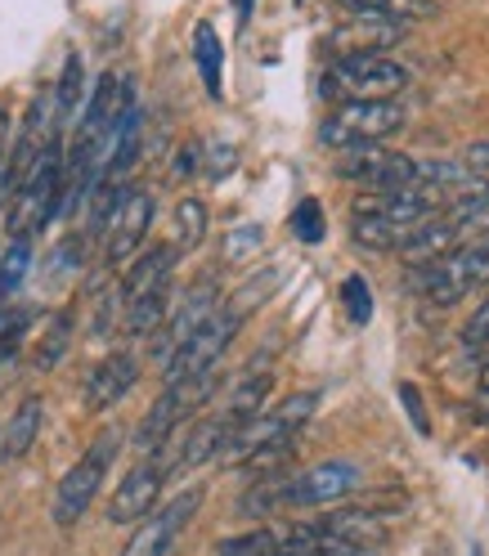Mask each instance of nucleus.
<instances>
[{
    "instance_id": "1",
    "label": "nucleus",
    "mask_w": 489,
    "mask_h": 556,
    "mask_svg": "<svg viewBox=\"0 0 489 556\" xmlns=\"http://www.w3.org/2000/svg\"><path fill=\"white\" fill-rule=\"evenodd\" d=\"M67 202V170H63V153L59 144L37 162V170L18 185V193L10 198V216L5 229L10 238H32L50 225V216Z\"/></svg>"
},
{
    "instance_id": "2",
    "label": "nucleus",
    "mask_w": 489,
    "mask_h": 556,
    "mask_svg": "<svg viewBox=\"0 0 489 556\" xmlns=\"http://www.w3.org/2000/svg\"><path fill=\"white\" fill-rule=\"evenodd\" d=\"M409 122L404 103L396 99H355V103H341V109L324 122L319 139L328 149H364V144H381L391 139L400 126Z\"/></svg>"
},
{
    "instance_id": "3",
    "label": "nucleus",
    "mask_w": 489,
    "mask_h": 556,
    "mask_svg": "<svg viewBox=\"0 0 489 556\" xmlns=\"http://www.w3.org/2000/svg\"><path fill=\"white\" fill-rule=\"evenodd\" d=\"M409 86V67H400L396 59H381V54H346L328 67L324 77V94L328 99H391Z\"/></svg>"
},
{
    "instance_id": "4",
    "label": "nucleus",
    "mask_w": 489,
    "mask_h": 556,
    "mask_svg": "<svg viewBox=\"0 0 489 556\" xmlns=\"http://www.w3.org/2000/svg\"><path fill=\"white\" fill-rule=\"evenodd\" d=\"M117 448H122V435H117V431H103V435L86 448V454L77 458V467L63 476L59 494H54V520H59V526H77V520L86 516V507H90L95 494H99V484L109 480V471H113Z\"/></svg>"
},
{
    "instance_id": "5",
    "label": "nucleus",
    "mask_w": 489,
    "mask_h": 556,
    "mask_svg": "<svg viewBox=\"0 0 489 556\" xmlns=\"http://www.w3.org/2000/svg\"><path fill=\"white\" fill-rule=\"evenodd\" d=\"M198 507H202V490H189L180 498H171L166 507H158L153 516L139 520L130 543L122 547V556H166L171 547H176L180 530L198 516Z\"/></svg>"
},
{
    "instance_id": "6",
    "label": "nucleus",
    "mask_w": 489,
    "mask_h": 556,
    "mask_svg": "<svg viewBox=\"0 0 489 556\" xmlns=\"http://www.w3.org/2000/svg\"><path fill=\"white\" fill-rule=\"evenodd\" d=\"M238 319L234 315H225V309H216V319L206 324V328H198L176 355H171V364H166V387H176V381H189V377H198V372H206V368H216L221 364V355L229 351V341L238 337Z\"/></svg>"
},
{
    "instance_id": "7",
    "label": "nucleus",
    "mask_w": 489,
    "mask_h": 556,
    "mask_svg": "<svg viewBox=\"0 0 489 556\" xmlns=\"http://www.w3.org/2000/svg\"><path fill=\"white\" fill-rule=\"evenodd\" d=\"M364 484V471L355 463H319L301 476H288V507H328L351 498Z\"/></svg>"
},
{
    "instance_id": "8",
    "label": "nucleus",
    "mask_w": 489,
    "mask_h": 556,
    "mask_svg": "<svg viewBox=\"0 0 489 556\" xmlns=\"http://www.w3.org/2000/svg\"><path fill=\"white\" fill-rule=\"evenodd\" d=\"M153 212H158V202L149 189H126V198L117 202V212L109 220V252H103L109 265H122L145 248V238L153 229Z\"/></svg>"
},
{
    "instance_id": "9",
    "label": "nucleus",
    "mask_w": 489,
    "mask_h": 556,
    "mask_svg": "<svg viewBox=\"0 0 489 556\" xmlns=\"http://www.w3.org/2000/svg\"><path fill=\"white\" fill-rule=\"evenodd\" d=\"M216 305H221V296H216V283H198L189 296H185V305H176L171 309V319H166V328L158 332V341H153V355L162 359V368L171 364V355L180 351V345L198 332V328H206L216 319Z\"/></svg>"
},
{
    "instance_id": "10",
    "label": "nucleus",
    "mask_w": 489,
    "mask_h": 556,
    "mask_svg": "<svg viewBox=\"0 0 489 556\" xmlns=\"http://www.w3.org/2000/svg\"><path fill=\"white\" fill-rule=\"evenodd\" d=\"M162 480H166V471H162L153 458L139 463V467H130V471L122 476V484L113 490V503H109V520H113V526H130V520L153 516V503H158V494H162Z\"/></svg>"
},
{
    "instance_id": "11",
    "label": "nucleus",
    "mask_w": 489,
    "mask_h": 556,
    "mask_svg": "<svg viewBox=\"0 0 489 556\" xmlns=\"http://www.w3.org/2000/svg\"><path fill=\"white\" fill-rule=\"evenodd\" d=\"M135 381H139V364H135L126 351H113L109 359H103V364L86 377V408H90V413L117 408V404L130 395Z\"/></svg>"
},
{
    "instance_id": "12",
    "label": "nucleus",
    "mask_w": 489,
    "mask_h": 556,
    "mask_svg": "<svg viewBox=\"0 0 489 556\" xmlns=\"http://www.w3.org/2000/svg\"><path fill=\"white\" fill-rule=\"evenodd\" d=\"M171 269H176V248H171V242L149 248L122 278V305H135V301H145L153 292H166L171 288Z\"/></svg>"
},
{
    "instance_id": "13",
    "label": "nucleus",
    "mask_w": 489,
    "mask_h": 556,
    "mask_svg": "<svg viewBox=\"0 0 489 556\" xmlns=\"http://www.w3.org/2000/svg\"><path fill=\"white\" fill-rule=\"evenodd\" d=\"M404 37V23H387V18H351L337 37H333V50L337 59L346 54H377L381 46H396Z\"/></svg>"
},
{
    "instance_id": "14",
    "label": "nucleus",
    "mask_w": 489,
    "mask_h": 556,
    "mask_svg": "<svg viewBox=\"0 0 489 556\" xmlns=\"http://www.w3.org/2000/svg\"><path fill=\"white\" fill-rule=\"evenodd\" d=\"M41 417H46V404H41L37 395H27V400L10 413L5 431H0V463L27 458V448L37 444V435H41Z\"/></svg>"
},
{
    "instance_id": "15",
    "label": "nucleus",
    "mask_w": 489,
    "mask_h": 556,
    "mask_svg": "<svg viewBox=\"0 0 489 556\" xmlns=\"http://www.w3.org/2000/svg\"><path fill=\"white\" fill-rule=\"evenodd\" d=\"M328 543H346V547H373L381 534H387V526H381L377 511H333L319 520Z\"/></svg>"
},
{
    "instance_id": "16",
    "label": "nucleus",
    "mask_w": 489,
    "mask_h": 556,
    "mask_svg": "<svg viewBox=\"0 0 489 556\" xmlns=\"http://www.w3.org/2000/svg\"><path fill=\"white\" fill-rule=\"evenodd\" d=\"M440 216L449 220L453 238H459V248H467V242L489 233V189H476V193H467L459 202H449Z\"/></svg>"
},
{
    "instance_id": "17",
    "label": "nucleus",
    "mask_w": 489,
    "mask_h": 556,
    "mask_svg": "<svg viewBox=\"0 0 489 556\" xmlns=\"http://www.w3.org/2000/svg\"><path fill=\"white\" fill-rule=\"evenodd\" d=\"M341 10H351L355 18H387V23H417L436 18V0H337Z\"/></svg>"
},
{
    "instance_id": "18",
    "label": "nucleus",
    "mask_w": 489,
    "mask_h": 556,
    "mask_svg": "<svg viewBox=\"0 0 489 556\" xmlns=\"http://www.w3.org/2000/svg\"><path fill=\"white\" fill-rule=\"evenodd\" d=\"M139 144H145V117H139V109H130L117 126V144H113V166H109V176H103L99 185H122L130 176V166L139 157Z\"/></svg>"
},
{
    "instance_id": "19",
    "label": "nucleus",
    "mask_w": 489,
    "mask_h": 556,
    "mask_svg": "<svg viewBox=\"0 0 489 556\" xmlns=\"http://www.w3.org/2000/svg\"><path fill=\"white\" fill-rule=\"evenodd\" d=\"M73 328H77L73 309H54L50 324H46V332H41V341H37V355H32V364H37L41 372H50V368L67 355V345H73Z\"/></svg>"
},
{
    "instance_id": "20",
    "label": "nucleus",
    "mask_w": 489,
    "mask_h": 556,
    "mask_svg": "<svg viewBox=\"0 0 489 556\" xmlns=\"http://www.w3.org/2000/svg\"><path fill=\"white\" fill-rule=\"evenodd\" d=\"M193 59H198V73H202L206 94L221 99V94H225V90H221V59H225V46H221V37H216L212 23H198V31H193Z\"/></svg>"
},
{
    "instance_id": "21",
    "label": "nucleus",
    "mask_w": 489,
    "mask_h": 556,
    "mask_svg": "<svg viewBox=\"0 0 489 556\" xmlns=\"http://www.w3.org/2000/svg\"><path fill=\"white\" fill-rule=\"evenodd\" d=\"M274 391V377L269 372H242L234 381V391H229V417H238V422H248V417L265 413V395Z\"/></svg>"
},
{
    "instance_id": "22",
    "label": "nucleus",
    "mask_w": 489,
    "mask_h": 556,
    "mask_svg": "<svg viewBox=\"0 0 489 556\" xmlns=\"http://www.w3.org/2000/svg\"><path fill=\"white\" fill-rule=\"evenodd\" d=\"M351 229H355L360 248H373V252H396V248H404V242H409V229H400L387 216H373V212H355Z\"/></svg>"
},
{
    "instance_id": "23",
    "label": "nucleus",
    "mask_w": 489,
    "mask_h": 556,
    "mask_svg": "<svg viewBox=\"0 0 489 556\" xmlns=\"http://www.w3.org/2000/svg\"><path fill=\"white\" fill-rule=\"evenodd\" d=\"M166 319H171V288L126 305V332L130 337H153V332L166 328Z\"/></svg>"
},
{
    "instance_id": "24",
    "label": "nucleus",
    "mask_w": 489,
    "mask_h": 556,
    "mask_svg": "<svg viewBox=\"0 0 489 556\" xmlns=\"http://www.w3.org/2000/svg\"><path fill=\"white\" fill-rule=\"evenodd\" d=\"M216 556H284V534L278 530H248L216 543Z\"/></svg>"
},
{
    "instance_id": "25",
    "label": "nucleus",
    "mask_w": 489,
    "mask_h": 556,
    "mask_svg": "<svg viewBox=\"0 0 489 556\" xmlns=\"http://www.w3.org/2000/svg\"><path fill=\"white\" fill-rule=\"evenodd\" d=\"M27 265H32V238H10L5 256H0V305L18 292V283L27 278Z\"/></svg>"
},
{
    "instance_id": "26",
    "label": "nucleus",
    "mask_w": 489,
    "mask_h": 556,
    "mask_svg": "<svg viewBox=\"0 0 489 556\" xmlns=\"http://www.w3.org/2000/svg\"><path fill=\"white\" fill-rule=\"evenodd\" d=\"M206 238V206L198 198H180L176 202V242L180 248H198Z\"/></svg>"
},
{
    "instance_id": "27",
    "label": "nucleus",
    "mask_w": 489,
    "mask_h": 556,
    "mask_svg": "<svg viewBox=\"0 0 489 556\" xmlns=\"http://www.w3.org/2000/svg\"><path fill=\"white\" fill-rule=\"evenodd\" d=\"M77 99H82V59H77V54H67L63 77H59V86H54L59 126H67V117H73V109H77Z\"/></svg>"
},
{
    "instance_id": "28",
    "label": "nucleus",
    "mask_w": 489,
    "mask_h": 556,
    "mask_svg": "<svg viewBox=\"0 0 489 556\" xmlns=\"http://www.w3.org/2000/svg\"><path fill=\"white\" fill-rule=\"evenodd\" d=\"M32 328V305H14L5 319H0V364L14 359L23 351V337Z\"/></svg>"
},
{
    "instance_id": "29",
    "label": "nucleus",
    "mask_w": 489,
    "mask_h": 556,
    "mask_svg": "<svg viewBox=\"0 0 489 556\" xmlns=\"http://www.w3.org/2000/svg\"><path fill=\"white\" fill-rule=\"evenodd\" d=\"M261 242H265V229H261V225H238V229L225 238V261H229V265L252 261V256L261 252Z\"/></svg>"
},
{
    "instance_id": "30",
    "label": "nucleus",
    "mask_w": 489,
    "mask_h": 556,
    "mask_svg": "<svg viewBox=\"0 0 489 556\" xmlns=\"http://www.w3.org/2000/svg\"><path fill=\"white\" fill-rule=\"evenodd\" d=\"M292 233H297L301 242H319V238L328 233V225H324V206L314 202V198H301V206L292 212Z\"/></svg>"
},
{
    "instance_id": "31",
    "label": "nucleus",
    "mask_w": 489,
    "mask_h": 556,
    "mask_svg": "<svg viewBox=\"0 0 489 556\" xmlns=\"http://www.w3.org/2000/svg\"><path fill=\"white\" fill-rule=\"evenodd\" d=\"M341 301H346V309H351L355 324H368V319H373V292H368V283H364L360 274L341 283Z\"/></svg>"
},
{
    "instance_id": "32",
    "label": "nucleus",
    "mask_w": 489,
    "mask_h": 556,
    "mask_svg": "<svg viewBox=\"0 0 489 556\" xmlns=\"http://www.w3.org/2000/svg\"><path fill=\"white\" fill-rule=\"evenodd\" d=\"M485 341H489V301H480L476 315L463 324V345L467 351H476V345H485Z\"/></svg>"
},
{
    "instance_id": "33",
    "label": "nucleus",
    "mask_w": 489,
    "mask_h": 556,
    "mask_svg": "<svg viewBox=\"0 0 489 556\" xmlns=\"http://www.w3.org/2000/svg\"><path fill=\"white\" fill-rule=\"evenodd\" d=\"M234 162H238V153H234L229 144H212V149H206V176L225 180L229 170H234Z\"/></svg>"
},
{
    "instance_id": "34",
    "label": "nucleus",
    "mask_w": 489,
    "mask_h": 556,
    "mask_svg": "<svg viewBox=\"0 0 489 556\" xmlns=\"http://www.w3.org/2000/svg\"><path fill=\"white\" fill-rule=\"evenodd\" d=\"M400 400H404V408H409V417H413V427L427 435L431 422H427V408H423V395H417V387H409V381H404V387H400Z\"/></svg>"
},
{
    "instance_id": "35",
    "label": "nucleus",
    "mask_w": 489,
    "mask_h": 556,
    "mask_svg": "<svg viewBox=\"0 0 489 556\" xmlns=\"http://www.w3.org/2000/svg\"><path fill=\"white\" fill-rule=\"evenodd\" d=\"M198 166H202V149H198V144H185V149L176 153V166H171V176L189 180V176H198Z\"/></svg>"
},
{
    "instance_id": "36",
    "label": "nucleus",
    "mask_w": 489,
    "mask_h": 556,
    "mask_svg": "<svg viewBox=\"0 0 489 556\" xmlns=\"http://www.w3.org/2000/svg\"><path fill=\"white\" fill-rule=\"evenodd\" d=\"M459 162L472 170V176H489V139H485V144H472Z\"/></svg>"
},
{
    "instance_id": "37",
    "label": "nucleus",
    "mask_w": 489,
    "mask_h": 556,
    "mask_svg": "<svg viewBox=\"0 0 489 556\" xmlns=\"http://www.w3.org/2000/svg\"><path fill=\"white\" fill-rule=\"evenodd\" d=\"M5 135H10V113L0 109V157H5Z\"/></svg>"
},
{
    "instance_id": "38",
    "label": "nucleus",
    "mask_w": 489,
    "mask_h": 556,
    "mask_svg": "<svg viewBox=\"0 0 489 556\" xmlns=\"http://www.w3.org/2000/svg\"><path fill=\"white\" fill-rule=\"evenodd\" d=\"M476 387H480V395H489V359L480 364V377H476Z\"/></svg>"
},
{
    "instance_id": "39",
    "label": "nucleus",
    "mask_w": 489,
    "mask_h": 556,
    "mask_svg": "<svg viewBox=\"0 0 489 556\" xmlns=\"http://www.w3.org/2000/svg\"><path fill=\"white\" fill-rule=\"evenodd\" d=\"M238 14H242V18H248V14H252V0H238Z\"/></svg>"
}]
</instances>
